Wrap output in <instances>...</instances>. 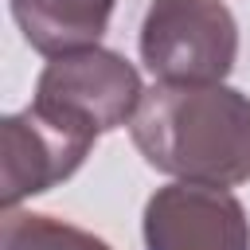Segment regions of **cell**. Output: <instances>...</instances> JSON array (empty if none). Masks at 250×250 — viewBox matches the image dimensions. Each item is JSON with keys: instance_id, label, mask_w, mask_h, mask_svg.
Returning <instances> with one entry per match:
<instances>
[{"instance_id": "7a4b0ae2", "label": "cell", "mask_w": 250, "mask_h": 250, "mask_svg": "<svg viewBox=\"0 0 250 250\" xmlns=\"http://www.w3.org/2000/svg\"><path fill=\"white\" fill-rule=\"evenodd\" d=\"M141 98L145 86L133 62L105 47H82L70 55H55L43 66L31 105L59 125L98 141L102 133L129 125Z\"/></svg>"}, {"instance_id": "6da1fadb", "label": "cell", "mask_w": 250, "mask_h": 250, "mask_svg": "<svg viewBox=\"0 0 250 250\" xmlns=\"http://www.w3.org/2000/svg\"><path fill=\"white\" fill-rule=\"evenodd\" d=\"M137 152L176 180H250V98L223 82H156L129 121Z\"/></svg>"}, {"instance_id": "5b68a950", "label": "cell", "mask_w": 250, "mask_h": 250, "mask_svg": "<svg viewBox=\"0 0 250 250\" xmlns=\"http://www.w3.org/2000/svg\"><path fill=\"white\" fill-rule=\"evenodd\" d=\"M0 156H4V176H0V199L4 211L70 180L82 160L94 148V137L59 125L55 117L39 113L35 105L8 113L0 125Z\"/></svg>"}, {"instance_id": "3957f363", "label": "cell", "mask_w": 250, "mask_h": 250, "mask_svg": "<svg viewBox=\"0 0 250 250\" xmlns=\"http://www.w3.org/2000/svg\"><path fill=\"white\" fill-rule=\"evenodd\" d=\"M141 59L156 82H223L238 59V23L223 0H152Z\"/></svg>"}, {"instance_id": "52a82bcc", "label": "cell", "mask_w": 250, "mask_h": 250, "mask_svg": "<svg viewBox=\"0 0 250 250\" xmlns=\"http://www.w3.org/2000/svg\"><path fill=\"white\" fill-rule=\"evenodd\" d=\"M0 250H109V242L55 215L8 207L0 223Z\"/></svg>"}, {"instance_id": "8992f818", "label": "cell", "mask_w": 250, "mask_h": 250, "mask_svg": "<svg viewBox=\"0 0 250 250\" xmlns=\"http://www.w3.org/2000/svg\"><path fill=\"white\" fill-rule=\"evenodd\" d=\"M117 0H12V16L23 39L39 55H70L98 47Z\"/></svg>"}, {"instance_id": "277c9868", "label": "cell", "mask_w": 250, "mask_h": 250, "mask_svg": "<svg viewBox=\"0 0 250 250\" xmlns=\"http://www.w3.org/2000/svg\"><path fill=\"white\" fill-rule=\"evenodd\" d=\"M148 250H250V219L242 203L215 184H168L145 203Z\"/></svg>"}]
</instances>
